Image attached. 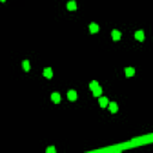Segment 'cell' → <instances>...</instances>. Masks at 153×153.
Returning a JSON list of instances; mask_svg holds the SVG:
<instances>
[{
	"label": "cell",
	"instance_id": "6",
	"mask_svg": "<svg viewBox=\"0 0 153 153\" xmlns=\"http://www.w3.org/2000/svg\"><path fill=\"white\" fill-rule=\"evenodd\" d=\"M52 100L54 102V103H60V100H61V97L59 95L58 92H54V93H52Z\"/></svg>",
	"mask_w": 153,
	"mask_h": 153
},
{
	"label": "cell",
	"instance_id": "11",
	"mask_svg": "<svg viewBox=\"0 0 153 153\" xmlns=\"http://www.w3.org/2000/svg\"><path fill=\"white\" fill-rule=\"evenodd\" d=\"M23 68H24L25 72H29V71H30V62H29L28 60H24V61H23Z\"/></svg>",
	"mask_w": 153,
	"mask_h": 153
},
{
	"label": "cell",
	"instance_id": "14",
	"mask_svg": "<svg viewBox=\"0 0 153 153\" xmlns=\"http://www.w3.org/2000/svg\"><path fill=\"white\" fill-rule=\"evenodd\" d=\"M47 153H55V148L54 147H48L47 148Z\"/></svg>",
	"mask_w": 153,
	"mask_h": 153
},
{
	"label": "cell",
	"instance_id": "5",
	"mask_svg": "<svg viewBox=\"0 0 153 153\" xmlns=\"http://www.w3.org/2000/svg\"><path fill=\"white\" fill-rule=\"evenodd\" d=\"M135 38H136L138 41H140V42H142V41L145 40L144 31H136V32H135Z\"/></svg>",
	"mask_w": 153,
	"mask_h": 153
},
{
	"label": "cell",
	"instance_id": "1",
	"mask_svg": "<svg viewBox=\"0 0 153 153\" xmlns=\"http://www.w3.org/2000/svg\"><path fill=\"white\" fill-rule=\"evenodd\" d=\"M67 97L69 100H75V99L78 98V95H76V92L74 90H71V91H68Z\"/></svg>",
	"mask_w": 153,
	"mask_h": 153
},
{
	"label": "cell",
	"instance_id": "15",
	"mask_svg": "<svg viewBox=\"0 0 153 153\" xmlns=\"http://www.w3.org/2000/svg\"><path fill=\"white\" fill-rule=\"evenodd\" d=\"M1 1H3V3H5V1H6V0H1Z\"/></svg>",
	"mask_w": 153,
	"mask_h": 153
},
{
	"label": "cell",
	"instance_id": "2",
	"mask_svg": "<svg viewBox=\"0 0 153 153\" xmlns=\"http://www.w3.org/2000/svg\"><path fill=\"white\" fill-rule=\"evenodd\" d=\"M99 105L102 107V108H105V107H108L109 105V100L107 97H100L99 98Z\"/></svg>",
	"mask_w": 153,
	"mask_h": 153
},
{
	"label": "cell",
	"instance_id": "3",
	"mask_svg": "<svg viewBox=\"0 0 153 153\" xmlns=\"http://www.w3.org/2000/svg\"><path fill=\"white\" fill-rule=\"evenodd\" d=\"M43 74H44V76L47 78V79H52L53 78V71H52V68H45L44 71H43Z\"/></svg>",
	"mask_w": 153,
	"mask_h": 153
},
{
	"label": "cell",
	"instance_id": "7",
	"mask_svg": "<svg viewBox=\"0 0 153 153\" xmlns=\"http://www.w3.org/2000/svg\"><path fill=\"white\" fill-rule=\"evenodd\" d=\"M109 109H110V111L113 114H115V113H117V110H118V107H117V104L115 103V102H113V103H109Z\"/></svg>",
	"mask_w": 153,
	"mask_h": 153
},
{
	"label": "cell",
	"instance_id": "4",
	"mask_svg": "<svg viewBox=\"0 0 153 153\" xmlns=\"http://www.w3.org/2000/svg\"><path fill=\"white\" fill-rule=\"evenodd\" d=\"M89 29H90V32H91V34H96V32H98L99 27L97 25V24H96V23H92V24H90Z\"/></svg>",
	"mask_w": 153,
	"mask_h": 153
},
{
	"label": "cell",
	"instance_id": "13",
	"mask_svg": "<svg viewBox=\"0 0 153 153\" xmlns=\"http://www.w3.org/2000/svg\"><path fill=\"white\" fill-rule=\"evenodd\" d=\"M97 86H98V83H97V81H92V83L90 84V89L93 91L96 87H97Z\"/></svg>",
	"mask_w": 153,
	"mask_h": 153
},
{
	"label": "cell",
	"instance_id": "8",
	"mask_svg": "<svg viewBox=\"0 0 153 153\" xmlns=\"http://www.w3.org/2000/svg\"><path fill=\"white\" fill-rule=\"evenodd\" d=\"M111 36H113L114 41H118L120 38H121V32L117 31V30H114V31L111 32Z\"/></svg>",
	"mask_w": 153,
	"mask_h": 153
},
{
	"label": "cell",
	"instance_id": "12",
	"mask_svg": "<svg viewBox=\"0 0 153 153\" xmlns=\"http://www.w3.org/2000/svg\"><path fill=\"white\" fill-rule=\"evenodd\" d=\"M100 95H102V89H100V86H97L95 90H93V96L95 97H98Z\"/></svg>",
	"mask_w": 153,
	"mask_h": 153
},
{
	"label": "cell",
	"instance_id": "10",
	"mask_svg": "<svg viewBox=\"0 0 153 153\" xmlns=\"http://www.w3.org/2000/svg\"><path fill=\"white\" fill-rule=\"evenodd\" d=\"M67 9L69 10V11H74V10H76V4L73 1V0L72 1H69V3L67 4Z\"/></svg>",
	"mask_w": 153,
	"mask_h": 153
},
{
	"label": "cell",
	"instance_id": "9",
	"mask_svg": "<svg viewBox=\"0 0 153 153\" xmlns=\"http://www.w3.org/2000/svg\"><path fill=\"white\" fill-rule=\"evenodd\" d=\"M126 75L128 76V78H131V76H133L134 75V73H135V71H134V68L133 67H128V68H126Z\"/></svg>",
	"mask_w": 153,
	"mask_h": 153
}]
</instances>
